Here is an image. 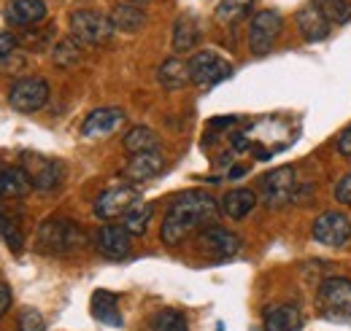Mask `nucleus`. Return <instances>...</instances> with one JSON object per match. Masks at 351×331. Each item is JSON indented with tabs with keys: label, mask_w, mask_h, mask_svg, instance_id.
Here are the masks:
<instances>
[{
	"label": "nucleus",
	"mask_w": 351,
	"mask_h": 331,
	"mask_svg": "<svg viewBox=\"0 0 351 331\" xmlns=\"http://www.w3.org/2000/svg\"><path fill=\"white\" fill-rule=\"evenodd\" d=\"M217 213H219V205L214 202L211 194L197 191V189L184 191L168 207L160 237H162L165 246H181L192 232L206 229L217 218Z\"/></svg>",
	"instance_id": "nucleus-1"
},
{
	"label": "nucleus",
	"mask_w": 351,
	"mask_h": 331,
	"mask_svg": "<svg viewBox=\"0 0 351 331\" xmlns=\"http://www.w3.org/2000/svg\"><path fill=\"white\" fill-rule=\"evenodd\" d=\"M38 246L46 253L54 256H65V253H76L82 246H87V235L82 232L79 224L65 221V218H49L38 226Z\"/></svg>",
	"instance_id": "nucleus-2"
},
{
	"label": "nucleus",
	"mask_w": 351,
	"mask_h": 331,
	"mask_svg": "<svg viewBox=\"0 0 351 331\" xmlns=\"http://www.w3.org/2000/svg\"><path fill=\"white\" fill-rule=\"evenodd\" d=\"M260 194H263V202L270 210H278V207L289 205V202H298V175H295V167H276L273 172L263 175Z\"/></svg>",
	"instance_id": "nucleus-3"
},
{
	"label": "nucleus",
	"mask_w": 351,
	"mask_h": 331,
	"mask_svg": "<svg viewBox=\"0 0 351 331\" xmlns=\"http://www.w3.org/2000/svg\"><path fill=\"white\" fill-rule=\"evenodd\" d=\"M117 33L111 16L100 14V11H73L71 14V36L79 43H87V46H100V43H108L111 36Z\"/></svg>",
	"instance_id": "nucleus-4"
},
{
	"label": "nucleus",
	"mask_w": 351,
	"mask_h": 331,
	"mask_svg": "<svg viewBox=\"0 0 351 331\" xmlns=\"http://www.w3.org/2000/svg\"><path fill=\"white\" fill-rule=\"evenodd\" d=\"M189 65V79L197 86H214V83L224 81L232 76V65L230 59H224L219 51H197L186 59Z\"/></svg>",
	"instance_id": "nucleus-5"
},
{
	"label": "nucleus",
	"mask_w": 351,
	"mask_h": 331,
	"mask_svg": "<svg viewBox=\"0 0 351 331\" xmlns=\"http://www.w3.org/2000/svg\"><path fill=\"white\" fill-rule=\"evenodd\" d=\"M19 167L30 175V183L38 191H54L65 181V167H62V162L41 157V154H22V165Z\"/></svg>",
	"instance_id": "nucleus-6"
},
{
	"label": "nucleus",
	"mask_w": 351,
	"mask_h": 331,
	"mask_svg": "<svg viewBox=\"0 0 351 331\" xmlns=\"http://www.w3.org/2000/svg\"><path fill=\"white\" fill-rule=\"evenodd\" d=\"M311 235L319 246H327V248H341L351 240V218L338 213V210H327L322 213L313 226H311Z\"/></svg>",
	"instance_id": "nucleus-7"
},
{
	"label": "nucleus",
	"mask_w": 351,
	"mask_h": 331,
	"mask_svg": "<svg viewBox=\"0 0 351 331\" xmlns=\"http://www.w3.org/2000/svg\"><path fill=\"white\" fill-rule=\"evenodd\" d=\"M49 100V83L38 76H27L11 86L8 92V105L19 114H36L41 111Z\"/></svg>",
	"instance_id": "nucleus-8"
},
{
	"label": "nucleus",
	"mask_w": 351,
	"mask_h": 331,
	"mask_svg": "<svg viewBox=\"0 0 351 331\" xmlns=\"http://www.w3.org/2000/svg\"><path fill=\"white\" fill-rule=\"evenodd\" d=\"M281 30H284V19H281L278 11H257L252 16V27H249V49H252V54L265 57L273 49L276 38L281 36Z\"/></svg>",
	"instance_id": "nucleus-9"
},
{
	"label": "nucleus",
	"mask_w": 351,
	"mask_h": 331,
	"mask_svg": "<svg viewBox=\"0 0 351 331\" xmlns=\"http://www.w3.org/2000/svg\"><path fill=\"white\" fill-rule=\"evenodd\" d=\"M241 248H243V240L224 226H206L197 235V250L206 253L208 259H217V261L238 256Z\"/></svg>",
	"instance_id": "nucleus-10"
},
{
	"label": "nucleus",
	"mask_w": 351,
	"mask_h": 331,
	"mask_svg": "<svg viewBox=\"0 0 351 331\" xmlns=\"http://www.w3.org/2000/svg\"><path fill=\"white\" fill-rule=\"evenodd\" d=\"M319 302L327 315L351 321V280L349 278H327L319 286Z\"/></svg>",
	"instance_id": "nucleus-11"
},
{
	"label": "nucleus",
	"mask_w": 351,
	"mask_h": 331,
	"mask_svg": "<svg viewBox=\"0 0 351 331\" xmlns=\"http://www.w3.org/2000/svg\"><path fill=\"white\" fill-rule=\"evenodd\" d=\"M95 250L111 261L128 259L132 250V235L122 224H106L95 235Z\"/></svg>",
	"instance_id": "nucleus-12"
},
{
	"label": "nucleus",
	"mask_w": 351,
	"mask_h": 331,
	"mask_svg": "<svg viewBox=\"0 0 351 331\" xmlns=\"http://www.w3.org/2000/svg\"><path fill=\"white\" fill-rule=\"evenodd\" d=\"M135 202H141V200L132 186H114V189H106L95 200V215L103 221H114V218H122Z\"/></svg>",
	"instance_id": "nucleus-13"
},
{
	"label": "nucleus",
	"mask_w": 351,
	"mask_h": 331,
	"mask_svg": "<svg viewBox=\"0 0 351 331\" xmlns=\"http://www.w3.org/2000/svg\"><path fill=\"white\" fill-rule=\"evenodd\" d=\"M122 124H125V111L122 108H97L84 119L82 135L84 137H106V135L117 132Z\"/></svg>",
	"instance_id": "nucleus-14"
},
{
	"label": "nucleus",
	"mask_w": 351,
	"mask_h": 331,
	"mask_svg": "<svg viewBox=\"0 0 351 331\" xmlns=\"http://www.w3.org/2000/svg\"><path fill=\"white\" fill-rule=\"evenodd\" d=\"M162 170H165V157L160 151H146V154H135L125 165L122 175L130 183H143V181H152L154 175H160Z\"/></svg>",
	"instance_id": "nucleus-15"
},
{
	"label": "nucleus",
	"mask_w": 351,
	"mask_h": 331,
	"mask_svg": "<svg viewBox=\"0 0 351 331\" xmlns=\"http://www.w3.org/2000/svg\"><path fill=\"white\" fill-rule=\"evenodd\" d=\"M33 189L30 175L22 167L0 165V200H22Z\"/></svg>",
	"instance_id": "nucleus-16"
},
{
	"label": "nucleus",
	"mask_w": 351,
	"mask_h": 331,
	"mask_svg": "<svg viewBox=\"0 0 351 331\" xmlns=\"http://www.w3.org/2000/svg\"><path fill=\"white\" fill-rule=\"evenodd\" d=\"M5 19L14 25H22V27L38 25L46 19V3L44 0H8Z\"/></svg>",
	"instance_id": "nucleus-17"
},
{
	"label": "nucleus",
	"mask_w": 351,
	"mask_h": 331,
	"mask_svg": "<svg viewBox=\"0 0 351 331\" xmlns=\"http://www.w3.org/2000/svg\"><path fill=\"white\" fill-rule=\"evenodd\" d=\"M263 321L265 331H298L303 326V313L295 304H276L265 310Z\"/></svg>",
	"instance_id": "nucleus-18"
},
{
	"label": "nucleus",
	"mask_w": 351,
	"mask_h": 331,
	"mask_svg": "<svg viewBox=\"0 0 351 331\" xmlns=\"http://www.w3.org/2000/svg\"><path fill=\"white\" fill-rule=\"evenodd\" d=\"M298 27H300V36L308 43H319L330 36V22L319 14L316 5H306L298 11Z\"/></svg>",
	"instance_id": "nucleus-19"
},
{
	"label": "nucleus",
	"mask_w": 351,
	"mask_h": 331,
	"mask_svg": "<svg viewBox=\"0 0 351 331\" xmlns=\"http://www.w3.org/2000/svg\"><path fill=\"white\" fill-rule=\"evenodd\" d=\"M254 207H257V194H254L252 189H232V191H227V194L221 197V202H219V210L227 218H232V221L246 218Z\"/></svg>",
	"instance_id": "nucleus-20"
},
{
	"label": "nucleus",
	"mask_w": 351,
	"mask_h": 331,
	"mask_svg": "<svg viewBox=\"0 0 351 331\" xmlns=\"http://www.w3.org/2000/svg\"><path fill=\"white\" fill-rule=\"evenodd\" d=\"M92 315L100 323L108 326H122V313H119V299L111 291H95L92 293Z\"/></svg>",
	"instance_id": "nucleus-21"
},
{
	"label": "nucleus",
	"mask_w": 351,
	"mask_h": 331,
	"mask_svg": "<svg viewBox=\"0 0 351 331\" xmlns=\"http://www.w3.org/2000/svg\"><path fill=\"white\" fill-rule=\"evenodd\" d=\"M111 22H114V27L122 30V33H138V30H143V25H146V14H143V8H138L135 3H117V5L111 8Z\"/></svg>",
	"instance_id": "nucleus-22"
},
{
	"label": "nucleus",
	"mask_w": 351,
	"mask_h": 331,
	"mask_svg": "<svg viewBox=\"0 0 351 331\" xmlns=\"http://www.w3.org/2000/svg\"><path fill=\"white\" fill-rule=\"evenodd\" d=\"M157 81L160 86H165V89H184L186 83H192L189 79V65L184 62V59H178V57H171V59H165L162 65H160V70H157Z\"/></svg>",
	"instance_id": "nucleus-23"
},
{
	"label": "nucleus",
	"mask_w": 351,
	"mask_h": 331,
	"mask_svg": "<svg viewBox=\"0 0 351 331\" xmlns=\"http://www.w3.org/2000/svg\"><path fill=\"white\" fill-rule=\"evenodd\" d=\"M200 41V25L195 16H178L173 25V51H192Z\"/></svg>",
	"instance_id": "nucleus-24"
},
{
	"label": "nucleus",
	"mask_w": 351,
	"mask_h": 331,
	"mask_svg": "<svg viewBox=\"0 0 351 331\" xmlns=\"http://www.w3.org/2000/svg\"><path fill=\"white\" fill-rule=\"evenodd\" d=\"M122 143H125V151L132 154V157L135 154H146V151H160V137L149 127H132Z\"/></svg>",
	"instance_id": "nucleus-25"
},
{
	"label": "nucleus",
	"mask_w": 351,
	"mask_h": 331,
	"mask_svg": "<svg viewBox=\"0 0 351 331\" xmlns=\"http://www.w3.org/2000/svg\"><path fill=\"white\" fill-rule=\"evenodd\" d=\"M152 213H154V207L149 205V202H135V205L122 215V226L130 232L132 237H141V235H146V229H149Z\"/></svg>",
	"instance_id": "nucleus-26"
},
{
	"label": "nucleus",
	"mask_w": 351,
	"mask_h": 331,
	"mask_svg": "<svg viewBox=\"0 0 351 331\" xmlns=\"http://www.w3.org/2000/svg\"><path fill=\"white\" fill-rule=\"evenodd\" d=\"M252 8H254V0H219L217 22L219 25H238L252 14Z\"/></svg>",
	"instance_id": "nucleus-27"
},
{
	"label": "nucleus",
	"mask_w": 351,
	"mask_h": 331,
	"mask_svg": "<svg viewBox=\"0 0 351 331\" xmlns=\"http://www.w3.org/2000/svg\"><path fill=\"white\" fill-rule=\"evenodd\" d=\"M313 5L319 8V14H322L330 25H343V22L351 19L349 0H313Z\"/></svg>",
	"instance_id": "nucleus-28"
},
{
	"label": "nucleus",
	"mask_w": 351,
	"mask_h": 331,
	"mask_svg": "<svg viewBox=\"0 0 351 331\" xmlns=\"http://www.w3.org/2000/svg\"><path fill=\"white\" fill-rule=\"evenodd\" d=\"M149 331H189V326L178 310H160L149 321Z\"/></svg>",
	"instance_id": "nucleus-29"
},
{
	"label": "nucleus",
	"mask_w": 351,
	"mask_h": 331,
	"mask_svg": "<svg viewBox=\"0 0 351 331\" xmlns=\"http://www.w3.org/2000/svg\"><path fill=\"white\" fill-rule=\"evenodd\" d=\"M51 59H54L57 68H73L82 59V49H79V43L73 41V38L60 41L54 46V51H51Z\"/></svg>",
	"instance_id": "nucleus-30"
},
{
	"label": "nucleus",
	"mask_w": 351,
	"mask_h": 331,
	"mask_svg": "<svg viewBox=\"0 0 351 331\" xmlns=\"http://www.w3.org/2000/svg\"><path fill=\"white\" fill-rule=\"evenodd\" d=\"M0 240L8 243L14 250H22V246H25V237L19 232V224L11 215H5L3 210H0Z\"/></svg>",
	"instance_id": "nucleus-31"
},
{
	"label": "nucleus",
	"mask_w": 351,
	"mask_h": 331,
	"mask_svg": "<svg viewBox=\"0 0 351 331\" xmlns=\"http://www.w3.org/2000/svg\"><path fill=\"white\" fill-rule=\"evenodd\" d=\"M16 329H19V331H46V321H44V315H41L38 310H33V307H27V310H22V313H19V321H16Z\"/></svg>",
	"instance_id": "nucleus-32"
},
{
	"label": "nucleus",
	"mask_w": 351,
	"mask_h": 331,
	"mask_svg": "<svg viewBox=\"0 0 351 331\" xmlns=\"http://www.w3.org/2000/svg\"><path fill=\"white\" fill-rule=\"evenodd\" d=\"M335 200L341 202V205H351V172L349 175H343L338 183H335Z\"/></svg>",
	"instance_id": "nucleus-33"
},
{
	"label": "nucleus",
	"mask_w": 351,
	"mask_h": 331,
	"mask_svg": "<svg viewBox=\"0 0 351 331\" xmlns=\"http://www.w3.org/2000/svg\"><path fill=\"white\" fill-rule=\"evenodd\" d=\"M16 36H11V33H0V59H5V57H11L14 51H16Z\"/></svg>",
	"instance_id": "nucleus-34"
},
{
	"label": "nucleus",
	"mask_w": 351,
	"mask_h": 331,
	"mask_svg": "<svg viewBox=\"0 0 351 331\" xmlns=\"http://www.w3.org/2000/svg\"><path fill=\"white\" fill-rule=\"evenodd\" d=\"M338 151L343 154V157H351V124L341 132V137H338Z\"/></svg>",
	"instance_id": "nucleus-35"
},
{
	"label": "nucleus",
	"mask_w": 351,
	"mask_h": 331,
	"mask_svg": "<svg viewBox=\"0 0 351 331\" xmlns=\"http://www.w3.org/2000/svg\"><path fill=\"white\" fill-rule=\"evenodd\" d=\"M8 304H11V291H8V286L0 283V318H3V313L8 310Z\"/></svg>",
	"instance_id": "nucleus-36"
},
{
	"label": "nucleus",
	"mask_w": 351,
	"mask_h": 331,
	"mask_svg": "<svg viewBox=\"0 0 351 331\" xmlns=\"http://www.w3.org/2000/svg\"><path fill=\"white\" fill-rule=\"evenodd\" d=\"M130 3H135V5H143V3H152V0H130Z\"/></svg>",
	"instance_id": "nucleus-37"
}]
</instances>
